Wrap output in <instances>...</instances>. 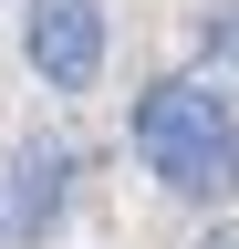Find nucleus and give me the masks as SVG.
<instances>
[{"label": "nucleus", "instance_id": "f257e3e1", "mask_svg": "<svg viewBox=\"0 0 239 249\" xmlns=\"http://www.w3.org/2000/svg\"><path fill=\"white\" fill-rule=\"evenodd\" d=\"M135 156H146V177H156L166 197H198V208H219L239 187V124H229L219 93L187 83V73H166V83L135 93Z\"/></svg>", "mask_w": 239, "mask_h": 249}, {"label": "nucleus", "instance_id": "f03ea898", "mask_svg": "<svg viewBox=\"0 0 239 249\" xmlns=\"http://www.w3.org/2000/svg\"><path fill=\"white\" fill-rule=\"evenodd\" d=\"M21 52H32V73L52 93H94V73H104V11L94 0H32L21 11Z\"/></svg>", "mask_w": 239, "mask_h": 249}, {"label": "nucleus", "instance_id": "7ed1b4c3", "mask_svg": "<svg viewBox=\"0 0 239 249\" xmlns=\"http://www.w3.org/2000/svg\"><path fill=\"white\" fill-rule=\"evenodd\" d=\"M73 166H83V156H73L63 135H32V145L11 156V197H0V208H11L21 239H52V229H63V208H73Z\"/></svg>", "mask_w": 239, "mask_h": 249}, {"label": "nucleus", "instance_id": "20e7f679", "mask_svg": "<svg viewBox=\"0 0 239 249\" xmlns=\"http://www.w3.org/2000/svg\"><path fill=\"white\" fill-rule=\"evenodd\" d=\"M208 42H219V62L239 73V11H219V31H208Z\"/></svg>", "mask_w": 239, "mask_h": 249}, {"label": "nucleus", "instance_id": "39448f33", "mask_svg": "<svg viewBox=\"0 0 239 249\" xmlns=\"http://www.w3.org/2000/svg\"><path fill=\"white\" fill-rule=\"evenodd\" d=\"M187 249H239V229H229V218H219V229H198Z\"/></svg>", "mask_w": 239, "mask_h": 249}, {"label": "nucleus", "instance_id": "423d86ee", "mask_svg": "<svg viewBox=\"0 0 239 249\" xmlns=\"http://www.w3.org/2000/svg\"><path fill=\"white\" fill-rule=\"evenodd\" d=\"M11 239H21V229H11V208H0V249H11Z\"/></svg>", "mask_w": 239, "mask_h": 249}]
</instances>
